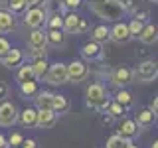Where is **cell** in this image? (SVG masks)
<instances>
[{"mask_svg": "<svg viewBox=\"0 0 158 148\" xmlns=\"http://www.w3.org/2000/svg\"><path fill=\"white\" fill-rule=\"evenodd\" d=\"M125 146H127V140H123V138L117 136V134H113L107 140V148H125Z\"/></svg>", "mask_w": 158, "mask_h": 148, "instance_id": "33", "label": "cell"}, {"mask_svg": "<svg viewBox=\"0 0 158 148\" xmlns=\"http://www.w3.org/2000/svg\"><path fill=\"white\" fill-rule=\"evenodd\" d=\"M138 130H140V128L136 126V122L132 121V118H125V121L118 125V128H117V136H121L123 140L131 142L132 138L138 134Z\"/></svg>", "mask_w": 158, "mask_h": 148, "instance_id": "10", "label": "cell"}, {"mask_svg": "<svg viewBox=\"0 0 158 148\" xmlns=\"http://www.w3.org/2000/svg\"><path fill=\"white\" fill-rule=\"evenodd\" d=\"M48 28L49 30H63V16L59 12H56L52 18L48 20Z\"/></svg>", "mask_w": 158, "mask_h": 148, "instance_id": "31", "label": "cell"}, {"mask_svg": "<svg viewBox=\"0 0 158 148\" xmlns=\"http://www.w3.org/2000/svg\"><path fill=\"white\" fill-rule=\"evenodd\" d=\"M63 6L67 10H71V12H75V10L81 6V0H63Z\"/></svg>", "mask_w": 158, "mask_h": 148, "instance_id": "35", "label": "cell"}, {"mask_svg": "<svg viewBox=\"0 0 158 148\" xmlns=\"http://www.w3.org/2000/svg\"><path fill=\"white\" fill-rule=\"evenodd\" d=\"M111 121H113V118L109 117V115H103V117H101V122H103V125H109Z\"/></svg>", "mask_w": 158, "mask_h": 148, "instance_id": "42", "label": "cell"}, {"mask_svg": "<svg viewBox=\"0 0 158 148\" xmlns=\"http://www.w3.org/2000/svg\"><path fill=\"white\" fill-rule=\"evenodd\" d=\"M46 32L44 30H32L28 36V47L30 51H40V49H46Z\"/></svg>", "mask_w": 158, "mask_h": 148, "instance_id": "14", "label": "cell"}, {"mask_svg": "<svg viewBox=\"0 0 158 148\" xmlns=\"http://www.w3.org/2000/svg\"><path fill=\"white\" fill-rule=\"evenodd\" d=\"M6 10L10 14H22V12H26V2H24V0H8V6H6Z\"/></svg>", "mask_w": 158, "mask_h": 148, "instance_id": "29", "label": "cell"}, {"mask_svg": "<svg viewBox=\"0 0 158 148\" xmlns=\"http://www.w3.org/2000/svg\"><path fill=\"white\" fill-rule=\"evenodd\" d=\"M0 61H2V65L8 67V69H18L24 63V51H22V49H18V47H12L6 56L0 59Z\"/></svg>", "mask_w": 158, "mask_h": 148, "instance_id": "12", "label": "cell"}, {"mask_svg": "<svg viewBox=\"0 0 158 148\" xmlns=\"http://www.w3.org/2000/svg\"><path fill=\"white\" fill-rule=\"evenodd\" d=\"M85 103L87 107L97 109V111H107L109 99H107V91L101 83H91L85 89Z\"/></svg>", "mask_w": 158, "mask_h": 148, "instance_id": "1", "label": "cell"}, {"mask_svg": "<svg viewBox=\"0 0 158 148\" xmlns=\"http://www.w3.org/2000/svg\"><path fill=\"white\" fill-rule=\"evenodd\" d=\"M16 79H18V83H24V81H36V77H34V71H32V65H30V63H22V65L18 67V71H16Z\"/></svg>", "mask_w": 158, "mask_h": 148, "instance_id": "24", "label": "cell"}, {"mask_svg": "<svg viewBox=\"0 0 158 148\" xmlns=\"http://www.w3.org/2000/svg\"><path fill=\"white\" fill-rule=\"evenodd\" d=\"M127 28H128L131 38H138V36H140V32H142V28H144V24L138 22V20H131V22L127 24Z\"/></svg>", "mask_w": 158, "mask_h": 148, "instance_id": "30", "label": "cell"}, {"mask_svg": "<svg viewBox=\"0 0 158 148\" xmlns=\"http://www.w3.org/2000/svg\"><path fill=\"white\" fill-rule=\"evenodd\" d=\"M8 93H10V87H8L4 81H0V101H6Z\"/></svg>", "mask_w": 158, "mask_h": 148, "instance_id": "36", "label": "cell"}, {"mask_svg": "<svg viewBox=\"0 0 158 148\" xmlns=\"http://www.w3.org/2000/svg\"><path fill=\"white\" fill-rule=\"evenodd\" d=\"M93 10L97 12L99 18H105V20H117V18H121V14H123V10L118 8L113 0H95Z\"/></svg>", "mask_w": 158, "mask_h": 148, "instance_id": "2", "label": "cell"}, {"mask_svg": "<svg viewBox=\"0 0 158 148\" xmlns=\"http://www.w3.org/2000/svg\"><path fill=\"white\" fill-rule=\"evenodd\" d=\"M132 121L136 122V126H142V128H148L152 125V122L156 121V115L150 111V109H140V111L136 113V117L132 118Z\"/></svg>", "mask_w": 158, "mask_h": 148, "instance_id": "18", "label": "cell"}, {"mask_svg": "<svg viewBox=\"0 0 158 148\" xmlns=\"http://www.w3.org/2000/svg\"><path fill=\"white\" fill-rule=\"evenodd\" d=\"M91 42H95V43H107L109 39H111V36H109V28L105 26V24H99V26L93 28V32H91Z\"/></svg>", "mask_w": 158, "mask_h": 148, "instance_id": "22", "label": "cell"}, {"mask_svg": "<svg viewBox=\"0 0 158 148\" xmlns=\"http://www.w3.org/2000/svg\"><path fill=\"white\" fill-rule=\"evenodd\" d=\"M150 148H158V142L154 140V142H152V146H150Z\"/></svg>", "mask_w": 158, "mask_h": 148, "instance_id": "45", "label": "cell"}, {"mask_svg": "<svg viewBox=\"0 0 158 148\" xmlns=\"http://www.w3.org/2000/svg\"><path fill=\"white\" fill-rule=\"evenodd\" d=\"M44 79H46L48 83H52V85H63V83H67V69H65V63H52Z\"/></svg>", "mask_w": 158, "mask_h": 148, "instance_id": "6", "label": "cell"}, {"mask_svg": "<svg viewBox=\"0 0 158 148\" xmlns=\"http://www.w3.org/2000/svg\"><path fill=\"white\" fill-rule=\"evenodd\" d=\"M18 121V109L14 103H0V126H12Z\"/></svg>", "mask_w": 158, "mask_h": 148, "instance_id": "7", "label": "cell"}, {"mask_svg": "<svg viewBox=\"0 0 158 148\" xmlns=\"http://www.w3.org/2000/svg\"><path fill=\"white\" fill-rule=\"evenodd\" d=\"M63 39H65L63 30H48V32H46V43H52V46H61Z\"/></svg>", "mask_w": 158, "mask_h": 148, "instance_id": "25", "label": "cell"}, {"mask_svg": "<svg viewBox=\"0 0 158 148\" xmlns=\"http://www.w3.org/2000/svg\"><path fill=\"white\" fill-rule=\"evenodd\" d=\"M132 95L128 91H125V89H121V91H117V95H115V103H118L121 107H125V109H128L132 105Z\"/></svg>", "mask_w": 158, "mask_h": 148, "instance_id": "27", "label": "cell"}, {"mask_svg": "<svg viewBox=\"0 0 158 148\" xmlns=\"http://www.w3.org/2000/svg\"><path fill=\"white\" fill-rule=\"evenodd\" d=\"M125 148H136V144H132V142H127V146Z\"/></svg>", "mask_w": 158, "mask_h": 148, "instance_id": "44", "label": "cell"}, {"mask_svg": "<svg viewBox=\"0 0 158 148\" xmlns=\"http://www.w3.org/2000/svg\"><path fill=\"white\" fill-rule=\"evenodd\" d=\"M56 122H57V115L53 111H38L36 126H40V128H52Z\"/></svg>", "mask_w": 158, "mask_h": 148, "instance_id": "19", "label": "cell"}, {"mask_svg": "<svg viewBox=\"0 0 158 148\" xmlns=\"http://www.w3.org/2000/svg\"><path fill=\"white\" fill-rule=\"evenodd\" d=\"M30 65H32V71H34V77H36V79H44V77H46V73H48V69H49V63H48L46 57L34 59Z\"/></svg>", "mask_w": 158, "mask_h": 148, "instance_id": "23", "label": "cell"}, {"mask_svg": "<svg viewBox=\"0 0 158 148\" xmlns=\"http://www.w3.org/2000/svg\"><path fill=\"white\" fill-rule=\"evenodd\" d=\"M52 97H53V93H49V91H42V93H38L36 97V111H52Z\"/></svg>", "mask_w": 158, "mask_h": 148, "instance_id": "21", "label": "cell"}, {"mask_svg": "<svg viewBox=\"0 0 158 148\" xmlns=\"http://www.w3.org/2000/svg\"><path fill=\"white\" fill-rule=\"evenodd\" d=\"M67 69V81H73V83H81L89 77V65L81 59H73L71 63L65 65Z\"/></svg>", "mask_w": 158, "mask_h": 148, "instance_id": "4", "label": "cell"}, {"mask_svg": "<svg viewBox=\"0 0 158 148\" xmlns=\"http://www.w3.org/2000/svg\"><path fill=\"white\" fill-rule=\"evenodd\" d=\"M85 28H87V22L79 16V14L69 12L67 16H63V30H65V32L77 34V32H83Z\"/></svg>", "mask_w": 158, "mask_h": 148, "instance_id": "8", "label": "cell"}, {"mask_svg": "<svg viewBox=\"0 0 158 148\" xmlns=\"http://www.w3.org/2000/svg\"><path fill=\"white\" fill-rule=\"evenodd\" d=\"M8 6V0H0V10H6Z\"/></svg>", "mask_w": 158, "mask_h": 148, "instance_id": "43", "label": "cell"}, {"mask_svg": "<svg viewBox=\"0 0 158 148\" xmlns=\"http://www.w3.org/2000/svg\"><path fill=\"white\" fill-rule=\"evenodd\" d=\"M20 91H22L24 97H34V95H38V83L36 81H24V83H20Z\"/></svg>", "mask_w": 158, "mask_h": 148, "instance_id": "28", "label": "cell"}, {"mask_svg": "<svg viewBox=\"0 0 158 148\" xmlns=\"http://www.w3.org/2000/svg\"><path fill=\"white\" fill-rule=\"evenodd\" d=\"M18 121H20V125H22V126L34 128V126H36V122H38V111L34 107H26L22 113H18Z\"/></svg>", "mask_w": 158, "mask_h": 148, "instance_id": "15", "label": "cell"}, {"mask_svg": "<svg viewBox=\"0 0 158 148\" xmlns=\"http://www.w3.org/2000/svg\"><path fill=\"white\" fill-rule=\"evenodd\" d=\"M150 111L154 113V115L158 113V99H156V97H154V99H152V101H150Z\"/></svg>", "mask_w": 158, "mask_h": 148, "instance_id": "40", "label": "cell"}, {"mask_svg": "<svg viewBox=\"0 0 158 148\" xmlns=\"http://www.w3.org/2000/svg\"><path fill=\"white\" fill-rule=\"evenodd\" d=\"M109 36H111V39H113V42H117V43H127V42H131V39H132L125 22H117L115 26L109 30Z\"/></svg>", "mask_w": 158, "mask_h": 148, "instance_id": "13", "label": "cell"}, {"mask_svg": "<svg viewBox=\"0 0 158 148\" xmlns=\"http://www.w3.org/2000/svg\"><path fill=\"white\" fill-rule=\"evenodd\" d=\"M10 49H12V46H10V42L4 36H0V59H2L4 56H6V53L10 51Z\"/></svg>", "mask_w": 158, "mask_h": 148, "instance_id": "34", "label": "cell"}, {"mask_svg": "<svg viewBox=\"0 0 158 148\" xmlns=\"http://www.w3.org/2000/svg\"><path fill=\"white\" fill-rule=\"evenodd\" d=\"M111 83L117 87H127L128 83H132V69L131 67H117L111 71Z\"/></svg>", "mask_w": 158, "mask_h": 148, "instance_id": "9", "label": "cell"}, {"mask_svg": "<svg viewBox=\"0 0 158 148\" xmlns=\"http://www.w3.org/2000/svg\"><path fill=\"white\" fill-rule=\"evenodd\" d=\"M0 148H8V142H6V136L0 132Z\"/></svg>", "mask_w": 158, "mask_h": 148, "instance_id": "41", "label": "cell"}, {"mask_svg": "<svg viewBox=\"0 0 158 148\" xmlns=\"http://www.w3.org/2000/svg\"><path fill=\"white\" fill-rule=\"evenodd\" d=\"M107 113H109V117H111V118H121V117L127 115V109L121 107V105H118V103H115V101H109Z\"/></svg>", "mask_w": 158, "mask_h": 148, "instance_id": "26", "label": "cell"}, {"mask_svg": "<svg viewBox=\"0 0 158 148\" xmlns=\"http://www.w3.org/2000/svg\"><path fill=\"white\" fill-rule=\"evenodd\" d=\"M69 107H71V103H69V99L65 95H57V93H53V97H52V111L56 113V115H63V113H67Z\"/></svg>", "mask_w": 158, "mask_h": 148, "instance_id": "16", "label": "cell"}, {"mask_svg": "<svg viewBox=\"0 0 158 148\" xmlns=\"http://www.w3.org/2000/svg\"><path fill=\"white\" fill-rule=\"evenodd\" d=\"M150 2H156V0H150Z\"/></svg>", "mask_w": 158, "mask_h": 148, "instance_id": "46", "label": "cell"}, {"mask_svg": "<svg viewBox=\"0 0 158 148\" xmlns=\"http://www.w3.org/2000/svg\"><path fill=\"white\" fill-rule=\"evenodd\" d=\"M148 16H150V14H148V10H140V12H136V14H135V18H132V20H138V22L144 24L146 20H148Z\"/></svg>", "mask_w": 158, "mask_h": 148, "instance_id": "37", "label": "cell"}, {"mask_svg": "<svg viewBox=\"0 0 158 148\" xmlns=\"http://www.w3.org/2000/svg\"><path fill=\"white\" fill-rule=\"evenodd\" d=\"M156 75H158V65H156L154 59H146V61L138 63L136 69L132 71V77H136L138 81H142V83L154 81Z\"/></svg>", "mask_w": 158, "mask_h": 148, "instance_id": "3", "label": "cell"}, {"mask_svg": "<svg viewBox=\"0 0 158 148\" xmlns=\"http://www.w3.org/2000/svg\"><path fill=\"white\" fill-rule=\"evenodd\" d=\"M24 140H26V138H24L22 134H20V132H12V134H10V138H6V142H8V148H20Z\"/></svg>", "mask_w": 158, "mask_h": 148, "instance_id": "32", "label": "cell"}, {"mask_svg": "<svg viewBox=\"0 0 158 148\" xmlns=\"http://www.w3.org/2000/svg\"><path fill=\"white\" fill-rule=\"evenodd\" d=\"M14 26H16V18H14L8 10H0V34L12 32Z\"/></svg>", "mask_w": 158, "mask_h": 148, "instance_id": "20", "label": "cell"}, {"mask_svg": "<svg viewBox=\"0 0 158 148\" xmlns=\"http://www.w3.org/2000/svg\"><path fill=\"white\" fill-rule=\"evenodd\" d=\"M24 24L32 30H40L46 24V10L42 6H36V8H28L26 14H24Z\"/></svg>", "mask_w": 158, "mask_h": 148, "instance_id": "5", "label": "cell"}, {"mask_svg": "<svg viewBox=\"0 0 158 148\" xmlns=\"http://www.w3.org/2000/svg\"><path fill=\"white\" fill-rule=\"evenodd\" d=\"M81 56H83V59H87V61H101V59L105 57V49L95 42H87L85 46L81 47Z\"/></svg>", "mask_w": 158, "mask_h": 148, "instance_id": "11", "label": "cell"}, {"mask_svg": "<svg viewBox=\"0 0 158 148\" xmlns=\"http://www.w3.org/2000/svg\"><path fill=\"white\" fill-rule=\"evenodd\" d=\"M26 2V8H36V6H40V4L44 2V0H24Z\"/></svg>", "mask_w": 158, "mask_h": 148, "instance_id": "39", "label": "cell"}, {"mask_svg": "<svg viewBox=\"0 0 158 148\" xmlns=\"http://www.w3.org/2000/svg\"><path fill=\"white\" fill-rule=\"evenodd\" d=\"M138 39H140L142 43H146V46L156 43V39H158V28H156V24H146V26L142 28Z\"/></svg>", "mask_w": 158, "mask_h": 148, "instance_id": "17", "label": "cell"}, {"mask_svg": "<svg viewBox=\"0 0 158 148\" xmlns=\"http://www.w3.org/2000/svg\"><path fill=\"white\" fill-rule=\"evenodd\" d=\"M20 148H38V142L34 140V138H28V140L22 142V146H20Z\"/></svg>", "mask_w": 158, "mask_h": 148, "instance_id": "38", "label": "cell"}]
</instances>
